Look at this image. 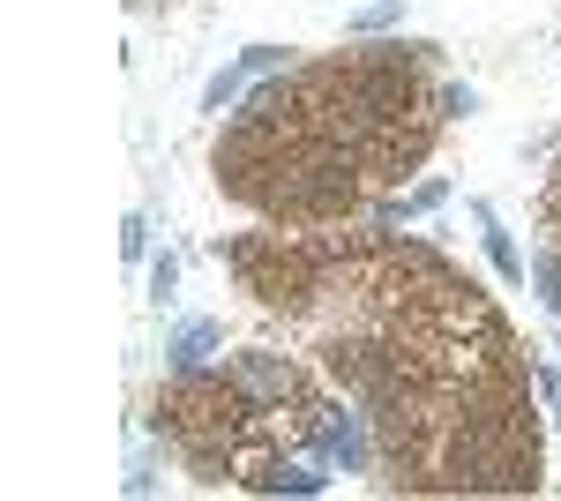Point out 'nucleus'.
<instances>
[{
  "label": "nucleus",
  "mask_w": 561,
  "mask_h": 501,
  "mask_svg": "<svg viewBox=\"0 0 561 501\" xmlns=\"http://www.w3.org/2000/svg\"><path fill=\"white\" fill-rule=\"evenodd\" d=\"M210 344H217V322H187V330H173L165 352H173V367H203V352H210Z\"/></svg>",
  "instance_id": "obj_1"
}]
</instances>
